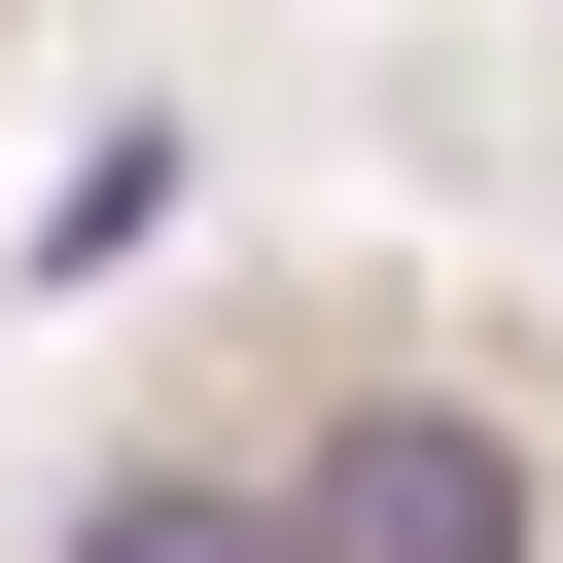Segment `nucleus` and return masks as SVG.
I'll list each match as a JSON object with an SVG mask.
<instances>
[{
	"instance_id": "1",
	"label": "nucleus",
	"mask_w": 563,
	"mask_h": 563,
	"mask_svg": "<svg viewBox=\"0 0 563 563\" xmlns=\"http://www.w3.org/2000/svg\"><path fill=\"white\" fill-rule=\"evenodd\" d=\"M0 70H35V0H0Z\"/></svg>"
}]
</instances>
